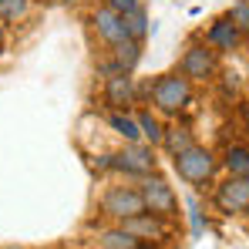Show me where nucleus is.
Returning <instances> with one entry per match:
<instances>
[{
    "label": "nucleus",
    "mask_w": 249,
    "mask_h": 249,
    "mask_svg": "<svg viewBox=\"0 0 249 249\" xmlns=\"http://www.w3.org/2000/svg\"><path fill=\"white\" fill-rule=\"evenodd\" d=\"M148 101H152V111H159L162 118H178L192 101V81L182 71L159 74L148 84Z\"/></svg>",
    "instance_id": "nucleus-1"
},
{
    "label": "nucleus",
    "mask_w": 249,
    "mask_h": 249,
    "mask_svg": "<svg viewBox=\"0 0 249 249\" xmlns=\"http://www.w3.org/2000/svg\"><path fill=\"white\" fill-rule=\"evenodd\" d=\"M215 155L209 152L206 145H189L185 152H178V155H172V168L178 172V178L182 182H189V185H206L209 178H212V172H215Z\"/></svg>",
    "instance_id": "nucleus-2"
},
{
    "label": "nucleus",
    "mask_w": 249,
    "mask_h": 249,
    "mask_svg": "<svg viewBox=\"0 0 249 249\" xmlns=\"http://www.w3.org/2000/svg\"><path fill=\"white\" fill-rule=\"evenodd\" d=\"M178 71H182L192 84L212 81V78L219 74V51H212L206 41L189 44L185 54H182V61H178Z\"/></svg>",
    "instance_id": "nucleus-3"
},
{
    "label": "nucleus",
    "mask_w": 249,
    "mask_h": 249,
    "mask_svg": "<svg viewBox=\"0 0 249 249\" xmlns=\"http://www.w3.org/2000/svg\"><path fill=\"white\" fill-rule=\"evenodd\" d=\"M101 212L108 219H118V222H128L135 215L145 212V199H142V189H131V185H115L105 192L101 199Z\"/></svg>",
    "instance_id": "nucleus-4"
},
{
    "label": "nucleus",
    "mask_w": 249,
    "mask_h": 249,
    "mask_svg": "<svg viewBox=\"0 0 249 249\" xmlns=\"http://www.w3.org/2000/svg\"><path fill=\"white\" fill-rule=\"evenodd\" d=\"M111 168H118L124 175H148L155 168V152L152 145H142V142H124V148L118 155H111Z\"/></svg>",
    "instance_id": "nucleus-5"
},
{
    "label": "nucleus",
    "mask_w": 249,
    "mask_h": 249,
    "mask_svg": "<svg viewBox=\"0 0 249 249\" xmlns=\"http://www.w3.org/2000/svg\"><path fill=\"white\" fill-rule=\"evenodd\" d=\"M215 206L226 215H249V178L229 175L215 189Z\"/></svg>",
    "instance_id": "nucleus-6"
},
{
    "label": "nucleus",
    "mask_w": 249,
    "mask_h": 249,
    "mask_svg": "<svg viewBox=\"0 0 249 249\" xmlns=\"http://www.w3.org/2000/svg\"><path fill=\"white\" fill-rule=\"evenodd\" d=\"M91 31H94V37L105 44V47H115V44L128 41L124 17H122V14H115L111 7H105V3L91 10Z\"/></svg>",
    "instance_id": "nucleus-7"
},
{
    "label": "nucleus",
    "mask_w": 249,
    "mask_h": 249,
    "mask_svg": "<svg viewBox=\"0 0 249 249\" xmlns=\"http://www.w3.org/2000/svg\"><path fill=\"white\" fill-rule=\"evenodd\" d=\"M142 199H145V212L152 215H162V219H172L175 209H178V199L172 192V185H165L162 178H148L142 182Z\"/></svg>",
    "instance_id": "nucleus-8"
},
{
    "label": "nucleus",
    "mask_w": 249,
    "mask_h": 249,
    "mask_svg": "<svg viewBox=\"0 0 249 249\" xmlns=\"http://www.w3.org/2000/svg\"><path fill=\"white\" fill-rule=\"evenodd\" d=\"M138 101V91H135V78L131 74H108L105 78V105L111 111H131V105Z\"/></svg>",
    "instance_id": "nucleus-9"
},
{
    "label": "nucleus",
    "mask_w": 249,
    "mask_h": 249,
    "mask_svg": "<svg viewBox=\"0 0 249 249\" xmlns=\"http://www.w3.org/2000/svg\"><path fill=\"white\" fill-rule=\"evenodd\" d=\"M202 41H206L212 51H219V54H229V51H239V44L246 41V37H243V31H239L229 17H215L206 27V37H202Z\"/></svg>",
    "instance_id": "nucleus-10"
},
{
    "label": "nucleus",
    "mask_w": 249,
    "mask_h": 249,
    "mask_svg": "<svg viewBox=\"0 0 249 249\" xmlns=\"http://www.w3.org/2000/svg\"><path fill=\"white\" fill-rule=\"evenodd\" d=\"M135 118H138V128H142V142H148L152 148H159L162 138H165V122H162V115L152 111V108H145V111H138Z\"/></svg>",
    "instance_id": "nucleus-11"
},
{
    "label": "nucleus",
    "mask_w": 249,
    "mask_h": 249,
    "mask_svg": "<svg viewBox=\"0 0 249 249\" xmlns=\"http://www.w3.org/2000/svg\"><path fill=\"white\" fill-rule=\"evenodd\" d=\"M142 51H145V44L142 41H122L111 47V57H115V64H118V71H124V74H131L135 68H138V61H142Z\"/></svg>",
    "instance_id": "nucleus-12"
},
{
    "label": "nucleus",
    "mask_w": 249,
    "mask_h": 249,
    "mask_svg": "<svg viewBox=\"0 0 249 249\" xmlns=\"http://www.w3.org/2000/svg\"><path fill=\"white\" fill-rule=\"evenodd\" d=\"M222 168H226L229 175H236V178H249V145L246 142H236V145L226 148Z\"/></svg>",
    "instance_id": "nucleus-13"
},
{
    "label": "nucleus",
    "mask_w": 249,
    "mask_h": 249,
    "mask_svg": "<svg viewBox=\"0 0 249 249\" xmlns=\"http://www.w3.org/2000/svg\"><path fill=\"white\" fill-rule=\"evenodd\" d=\"M124 27H128V37H131V41H142V44H145L148 37H152L155 20H152V17H148V10L138 3L131 14H124Z\"/></svg>",
    "instance_id": "nucleus-14"
},
{
    "label": "nucleus",
    "mask_w": 249,
    "mask_h": 249,
    "mask_svg": "<svg viewBox=\"0 0 249 249\" xmlns=\"http://www.w3.org/2000/svg\"><path fill=\"white\" fill-rule=\"evenodd\" d=\"M108 124L115 128V135H122L124 142H142V128H138V118L128 115V111H111L108 115Z\"/></svg>",
    "instance_id": "nucleus-15"
},
{
    "label": "nucleus",
    "mask_w": 249,
    "mask_h": 249,
    "mask_svg": "<svg viewBox=\"0 0 249 249\" xmlns=\"http://www.w3.org/2000/svg\"><path fill=\"white\" fill-rule=\"evenodd\" d=\"M189 145H196V138H192V131H189L185 124H175V128H165L162 148H165L168 155H178V152H185Z\"/></svg>",
    "instance_id": "nucleus-16"
},
{
    "label": "nucleus",
    "mask_w": 249,
    "mask_h": 249,
    "mask_svg": "<svg viewBox=\"0 0 249 249\" xmlns=\"http://www.w3.org/2000/svg\"><path fill=\"white\" fill-rule=\"evenodd\" d=\"M101 243H105V249H138L142 246V239H138L131 229H124V226L108 229V232L101 236Z\"/></svg>",
    "instance_id": "nucleus-17"
},
{
    "label": "nucleus",
    "mask_w": 249,
    "mask_h": 249,
    "mask_svg": "<svg viewBox=\"0 0 249 249\" xmlns=\"http://www.w3.org/2000/svg\"><path fill=\"white\" fill-rule=\"evenodd\" d=\"M27 10H31V0H0V20H7V24L24 20Z\"/></svg>",
    "instance_id": "nucleus-18"
},
{
    "label": "nucleus",
    "mask_w": 249,
    "mask_h": 249,
    "mask_svg": "<svg viewBox=\"0 0 249 249\" xmlns=\"http://www.w3.org/2000/svg\"><path fill=\"white\" fill-rule=\"evenodd\" d=\"M226 17L243 31V37H249V0H236V3L226 10Z\"/></svg>",
    "instance_id": "nucleus-19"
},
{
    "label": "nucleus",
    "mask_w": 249,
    "mask_h": 249,
    "mask_svg": "<svg viewBox=\"0 0 249 249\" xmlns=\"http://www.w3.org/2000/svg\"><path fill=\"white\" fill-rule=\"evenodd\" d=\"M189 222H192V236H202L206 219H202V212H199V202H196V199H189Z\"/></svg>",
    "instance_id": "nucleus-20"
},
{
    "label": "nucleus",
    "mask_w": 249,
    "mask_h": 249,
    "mask_svg": "<svg viewBox=\"0 0 249 249\" xmlns=\"http://www.w3.org/2000/svg\"><path fill=\"white\" fill-rule=\"evenodd\" d=\"M101 3H105V7H111L115 14H122V17H124V14H131L142 0H101Z\"/></svg>",
    "instance_id": "nucleus-21"
},
{
    "label": "nucleus",
    "mask_w": 249,
    "mask_h": 249,
    "mask_svg": "<svg viewBox=\"0 0 249 249\" xmlns=\"http://www.w3.org/2000/svg\"><path fill=\"white\" fill-rule=\"evenodd\" d=\"M64 7H78V3H84V0H61Z\"/></svg>",
    "instance_id": "nucleus-22"
},
{
    "label": "nucleus",
    "mask_w": 249,
    "mask_h": 249,
    "mask_svg": "<svg viewBox=\"0 0 249 249\" xmlns=\"http://www.w3.org/2000/svg\"><path fill=\"white\" fill-rule=\"evenodd\" d=\"M0 47H3V27H0Z\"/></svg>",
    "instance_id": "nucleus-23"
},
{
    "label": "nucleus",
    "mask_w": 249,
    "mask_h": 249,
    "mask_svg": "<svg viewBox=\"0 0 249 249\" xmlns=\"http://www.w3.org/2000/svg\"><path fill=\"white\" fill-rule=\"evenodd\" d=\"M41 3H51V0H41Z\"/></svg>",
    "instance_id": "nucleus-24"
}]
</instances>
